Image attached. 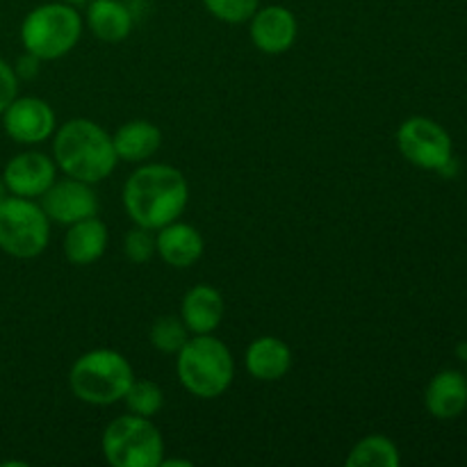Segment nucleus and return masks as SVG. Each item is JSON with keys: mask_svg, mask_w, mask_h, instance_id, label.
<instances>
[{"mask_svg": "<svg viewBox=\"0 0 467 467\" xmlns=\"http://www.w3.org/2000/svg\"><path fill=\"white\" fill-rule=\"evenodd\" d=\"M190 201V185L181 169L162 162L141 164L123 185V208L135 226L158 228L181 219Z\"/></svg>", "mask_w": 467, "mask_h": 467, "instance_id": "1", "label": "nucleus"}, {"mask_svg": "<svg viewBox=\"0 0 467 467\" xmlns=\"http://www.w3.org/2000/svg\"><path fill=\"white\" fill-rule=\"evenodd\" d=\"M53 160L59 171L89 185L105 181L119 162L112 135L91 119H71L55 130Z\"/></svg>", "mask_w": 467, "mask_h": 467, "instance_id": "2", "label": "nucleus"}, {"mask_svg": "<svg viewBox=\"0 0 467 467\" xmlns=\"http://www.w3.org/2000/svg\"><path fill=\"white\" fill-rule=\"evenodd\" d=\"M176 358V372L182 388L199 400H217L231 388L235 360L222 340L205 333L190 336Z\"/></svg>", "mask_w": 467, "mask_h": 467, "instance_id": "3", "label": "nucleus"}, {"mask_svg": "<svg viewBox=\"0 0 467 467\" xmlns=\"http://www.w3.org/2000/svg\"><path fill=\"white\" fill-rule=\"evenodd\" d=\"M135 381L132 365L117 349H91L76 358L68 372V388L76 400L91 406H112L123 401Z\"/></svg>", "mask_w": 467, "mask_h": 467, "instance_id": "4", "label": "nucleus"}, {"mask_svg": "<svg viewBox=\"0 0 467 467\" xmlns=\"http://www.w3.org/2000/svg\"><path fill=\"white\" fill-rule=\"evenodd\" d=\"M82 36V16L73 5L44 3L30 9L21 23V44L26 53L41 62H53L76 48Z\"/></svg>", "mask_w": 467, "mask_h": 467, "instance_id": "5", "label": "nucleus"}, {"mask_svg": "<svg viewBox=\"0 0 467 467\" xmlns=\"http://www.w3.org/2000/svg\"><path fill=\"white\" fill-rule=\"evenodd\" d=\"M103 456L112 467H160L164 441L150 418L121 415L103 431Z\"/></svg>", "mask_w": 467, "mask_h": 467, "instance_id": "6", "label": "nucleus"}, {"mask_svg": "<svg viewBox=\"0 0 467 467\" xmlns=\"http://www.w3.org/2000/svg\"><path fill=\"white\" fill-rule=\"evenodd\" d=\"M50 242V219L35 199L12 196L0 201V251L12 258L30 260Z\"/></svg>", "mask_w": 467, "mask_h": 467, "instance_id": "7", "label": "nucleus"}, {"mask_svg": "<svg viewBox=\"0 0 467 467\" xmlns=\"http://www.w3.org/2000/svg\"><path fill=\"white\" fill-rule=\"evenodd\" d=\"M400 153L410 164L427 171H442L451 155V137L445 128L429 117H410L397 130Z\"/></svg>", "mask_w": 467, "mask_h": 467, "instance_id": "8", "label": "nucleus"}, {"mask_svg": "<svg viewBox=\"0 0 467 467\" xmlns=\"http://www.w3.org/2000/svg\"><path fill=\"white\" fill-rule=\"evenodd\" d=\"M0 117L5 132L16 144H41L57 130L55 109L39 96H16Z\"/></svg>", "mask_w": 467, "mask_h": 467, "instance_id": "9", "label": "nucleus"}, {"mask_svg": "<svg viewBox=\"0 0 467 467\" xmlns=\"http://www.w3.org/2000/svg\"><path fill=\"white\" fill-rule=\"evenodd\" d=\"M39 205L50 222L62 223V226H71V223L99 214V196H96L94 185L71 176L55 181L39 196Z\"/></svg>", "mask_w": 467, "mask_h": 467, "instance_id": "10", "label": "nucleus"}, {"mask_svg": "<svg viewBox=\"0 0 467 467\" xmlns=\"http://www.w3.org/2000/svg\"><path fill=\"white\" fill-rule=\"evenodd\" d=\"M3 178L12 196L39 199L57 181V164L39 150H26L5 164Z\"/></svg>", "mask_w": 467, "mask_h": 467, "instance_id": "11", "label": "nucleus"}, {"mask_svg": "<svg viewBox=\"0 0 467 467\" xmlns=\"http://www.w3.org/2000/svg\"><path fill=\"white\" fill-rule=\"evenodd\" d=\"M299 23L292 9L283 5H267L255 9L249 18V36L255 48L265 55H283L295 46Z\"/></svg>", "mask_w": 467, "mask_h": 467, "instance_id": "12", "label": "nucleus"}, {"mask_svg": "<svg viewBox=\"0 0 467 467\" xmlns=\"http://www.w3.org/2000/svg\"><path fill=\"white\" fill-rule=\"evenodd\" d=\"M155 254L176 269H187L203 255V237L192 223L171 222L155 233Z\"/></svg>", "mask_w": 467, "mask_h": 467, "instance_id": "13", "label": "nucleus"}, {"mask_svg": "<svg viewBox=\"0 0 467 467\" xmlns=\"http://www.w3.org/2000/svg\"><path fill=\"white\" fill-rule=\"evenodd\" d=\"M223 310L226 306H223L222 292L201 283V285L190 287L182 296L181 319L190 328L192 336H205V333L217 331L223 319Z\"/></svg>", "mask_w": 467, "mask_h": 467, "instance_id": "14", "label": "nucleus"}, {"mask_svg": "<svg viewBox=\"0 0 467 467\" xmlns=\"http://www.w3.org/2000/svg\"><path fill=\"white\" fill-rule=\"evenodd\" d=\"M424 406L436 420H454L467 409V377L456 369H442L429 381Z\"/></svg>", "mask_w": 467, "mask_h": 467, "instance_id": "15", "label": "nucleus"}, {"mask_svg": "<svg viewBox=\"0 0 467 467\" xmlns=\"http://www.w3.org/2000/svg\"><path fill=\"white\" fill-rule=\"evenodd\" d=\"M244 365L258 381H281L292 368V349L276 336L255 337L246 347Z\"/></svg>", "mask_w": 467, "mask_h": 467, "instance_id": "16", "label": "nucleus"}, {"mask_svg": "<svg viewBox=\"0 0 467 467\" xmlns=\"http://www.w3.org/2000/svg\"><path fill=\"white\" fill-rule=\"evenodd\" d=\"M108 226L99 217H87L68 226L64 235V255L78 267L96 263L108 249Z\"/></svg>", "mask_w": 467, "mask_h": 467, "instance_id": "17", "label": "nucleus"}, {"mask_svg": "<svg viewBox=\"0 0 467 467\" xmlns=\"http://www.w3.org/2000/svg\"><path fill=\"white\" fill-rule=\"evenodd\" d=\"M112 144L123 162H146L162 146V130L146 119H132L114 132Z\"/></svg>", "mask_w": 467, "mask_h": 467, "instance_id": "18", "label": "nucleus"}, {"mask_svg": "<svg viewBox=\"0 0 467 467\" xmlns=\"http://www.w3.org/2000/svg\"><path fill=\"white\" fill-rule=\"evenodd\" d=\"M132 14L121 0H89L87 3V26L96 39L105 44H119L132 32Z\"/></svg>", "mask_w": 467, "mask_h": 467, "instance_id": "19", "label": "nucleus"}, {"mask_svg": "<svg viewBox=\"0 0 467 467\" xmlns=\"http://www.w3.org/2000/svg\"><path fill=\"white\" fill-rule=\"evenodd\" d=\"M347 467H397L401 463L400 450L386 436H365L351 447Z\"/></svg>", "mask_w": 467, "mask_h": 467, "instance_id": "20", "label": "nucleus"}, {"mask_svg": "<svg viewBox=\"0 0 467 467\" xmlns=\"http://www.w3.org/2000/svg\"><path fill=\"white\" fill-rule=\"evenodd\" d=\"M190 328L185 327V322L178 315H162L150 327L149 340L162 354H178L182 345L190 340Z\"/></svg>", "mask_w": 467, "mask_h": 467, "instance_id": "21", "label": "nucleus"}, {"mask_svg": "<svg viewBox=\"0 0 467 467\" xmlns=\"http://www.w3.org/2000/svg\"><path fill=\"white\" fill-rule=\"evenodd\" d=\"M128 410L132 415H141V418H155L160 413V409L164 406V392L162 388L155 381H149V379H141V381H132L130 388H128L126 397Z\"/></svg>", "mask_w": 467, "mask_h": 467, "instance_id": "22", "label": "nucleus"}, {"mask_svg": "<svg viewBox=\"0 0 467 467\" xmlns=\"http://www.w3.org/2000/svg\"><path fill=\"white\" fill-rule=\"evenodd\" d=\"M203 5L217 21L240 26L254 16L255 9L260 7V0H203Z\"/></svg>", "mask_w": 467, "mask_h": 467, "instance_id": "23", "label": "nucleus"}, {"mask_svg": "<svg viewBox=\"0 0 467 467\" xmlns=\"http://www.w3.org/2000/svg\"><path fill=\"white\" fill-rule=\"evenodd\" d=\"M123 251H126L128 260L135 265L149 263L155 255V233L150 228L135 226L123 240Z\"/></svg>", "mask_w": 467, "mask_h": 467, "instance_id": "24", "label": "nucleus"}, {"mask_svg": "<svg viewBox=\"0 0 467 467\" xmlns=\"http://www.w3.org/2000/svg\"><path fill=\"white\" fill-rule=\"evenodd\" d=\"M16 96H18L16 73H14L12 64H7L3 57H0V114L7 109V105L12 103Z\"/></svg>", "mask_w": 467, "mask_h": 467, "instance_id": "25", "label": "nucleus"}, {"mask_svg": "<svg viewBox=\"0 0 467 467\" xmlns=\"http://www.w3.org/2000/svg\"><path fill=\"white\" fill-rule=\"evenodd\" d=\"M39 64H41L39 57L26 53L21 59H18L16 67H14V73H16L18 80H21V78L23 80H30V78H35L36 73H39Z\"/></svg>", "mask_w": 467, "mask_h": 467, "instance_id": "26", "label": "nucleus"}, {"mask_svg": "<svg viewBox=\"0 0 467 467\" xmlns=\"http://www.w3.org/2000/svg\"><path fill=\"white\" fill-rule=\"evenodd\" d=\"M9 196V190H7V185H5V178H3V173H0V201H5Z\"/></svg>", "mask_w": 467, "mask_h": 467, "instance_id": "27", "label": "nucleus"}, {"mask_svg": "<svg viewBox=\"0 0 467 467\" xmlns=\"http://www.w3.org/2000/svg\"><path fill=\"white\" fill-rule=\"evenodd\" d=\"M62 3H68V5H85V3H89V0H62Z\"/></svg>", "mask_w": 467, "mask_h": 467, "instance_id": "28", "label": "nucleus"}, {"mask_svg": "<svg viewBox=\"0 0 467 467\" xmlns=\"http://www.w3.org/2000/svg\"><path fill=\"white\" fill-rule=\"evenodd\" d=\"M465 360H467V358H465Z\"/></svg>", "mask_w": 467, "mask_h": 467, "instance_id": "29", "label": "nucleus"}]
</instances>
